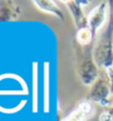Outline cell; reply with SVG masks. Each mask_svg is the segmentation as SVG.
Returning <instances> with one entry per match:
<instances>
[{"instance_id": "obj_9", "label": "cell", "mask_w": 113, "mask_h": 121, "mask_svg": "<svg viewBox=\"0 0 113 121\" xmlns=\"http://www.w3.org/2000/svg\"><path fill=\"white\" fill-rule=\"evenodd\" d=\"M100 121H113V106L111 108L104 110L102 113L100 115Z\"/></svg>"}, {"instance_id": "obj_7", "label": "cell", "mask_w": 113, "mask_h": 121, "mask_svg": "<svg viewBox=\"0 0 113 121\" xmlns=\"http://www.w3.org/2000/svg\"><path fill=\"white\" fill-rule=\"evenodd\" d=\"M21 14V8L14 1H0V22L16 21Z\"/></svg>"}, {"instance_id": "obj_2", "label": "cell", "mask_w": 113, "mask_h": 121, "mask_svg": "<svg viewBox=\"0 0 113 121\" xmlns=\"http://www.w3.org/2000/svg\"><path fill=\"white\" fill-rule=\"evenodd\" d=\"M94 45L81 46L74 42L76 73L79 80L86 86H91L99 77V68L93 57Z\"/></svg>"}, {"instance_id": "obj_3", "label": "cell", "mask_w": 113, "mask_h": 121, "mask_svg": "<svg viewBox=\"0 0 113 121\" xmlns=\"http://www.w3.org/2000/svg\"><path fill=\"white\" fill-rule=\"evenodd\" d=\"M111 94L112 91H111V85L108 75L105 76L99 75L97 80L91 85L86 99L91 102H97L102 107H109L112 104L110 98Z\"/></svg>"}, {"instance_id": "obj_5", "label": "cell", "mask_w": 113, "mask_h": 121, "mask_svg": "<svg viewBox=\"0 0 113 121\" xmlns=\"http://www.w3.org/2000/svg\"><path fill=\"white\" fill-rule=\"evenodd\" d=\"M93 113L94 107L92 102L87 99H84L76 105L72 111L68 113L65 118H58V121H86L89 117L93 116Z\"/></svg>"}, {"instance_id": "obj_4", "label": "cell", "mask_w": 113, "mask_h": 121, "mask_svg": "<svg viewBox=\"0 0 113 121\" xmlns=\"http://www.w3.org/2000/svg\"><path fill=\"white\" fill-rule=\"evenodd\" d=\"M108 16H109L108 1H101V3H99L96 8H93L87 16L88 26L96 38H97V32L103 26V24L108 20Z\"/></svg>"}, {"instance_id": "obj_6", "label": "cell", "mask_w": 113, "mask_h": 121, "mask_svg": "<svg viewBox=\"0 0 113 121\" xmlns=\"http://www.w3.org/2000/svg\"><path fill=\"white\" fill-rule=\"evenodd\" d=\"M88 2L89 1H77V0H74V1H64L65 6L68 8L69 12L72 16L76 30L88 28L87 16H85L84 10H82V6L88 4Z\"/></svg>"}, {"instance_id": "obj_1", "label": "cell", "mask_w": 113, "mask_h": 121, "mask_svg": "<svg viewBox=\"0 0 113 121\" xmlns=\"http://www.w3.org/2000/svg\"><path fill=\"white\" fill-rule=\"evenodd\" d=\"M108 23L96 40L93 50V57L98 67H102L105 70L113 66V0L108 1Z\"/></svg>"}, {"instance_id": "obj_8", "label": "cell", "mask_w": 113, "mask_h": 121, "mask_svg": "<svg viewBox=\"0 0 113 121\" xmlns=\"http://www.w3.org/2000/svg\"><path fill=\"white\" fill-rule=\"evenodd\" d=\"M33 3L38 7V9L42 10L43 12H46V13L52 14V16H55L59 20H64L63 11L57 7L55 1H50V0H34Z\"/></svg>"}, {"instance_id": "obj_10", "label": "cell", "mask_w": 113, "mask_h": 121, "mask_svg": "<svg viewBox=\"0 0 113 121\" xmlns=\"http://www.w3.org/2000/svg\"><path fill=\"white\" fill-rule=\"evenodd\" d=\"M107 75H108V77H109V80H110L111 91H112V95H113V66L107 69Z\"/></svg>"}]
</instances>
